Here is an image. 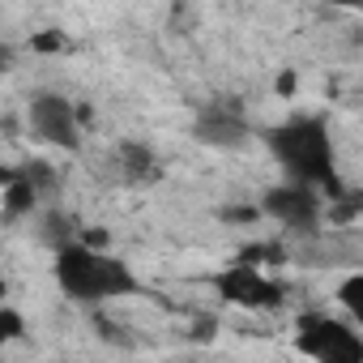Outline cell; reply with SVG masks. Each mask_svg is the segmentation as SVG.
<instances>
[{
	"label": "cell",
	"mask_w": 363,
	"mask_h": 363,
	"mask_svg": "<svg viewBox=\"0 0 363 363\" xmlns=\"http://www.w3.org/2000/svg\"><path fill=\"white\" fill-rule=\"evenodd\" d=\"M43 235H48V244H52V248H65V244H69V235H73V227H69V218H65V214H48Z\"/></svg>",
	"instance_id": "cell-11"
},
{
	"label": "cell",
	"mask_w": 363,
	"mask_h": 363,
	"mask_svg": "<svg viewBox=\"0 0 363 363\" xmlns=\"http://www.w3.org/2000/svg\"><path fill=\"white\" fill-rule=\"evenodd\" d=\"M337 299L346 303V312L363 325V274H354V278H346L342 286H337Z\"/></svg>",
	"instance_id": "cell-9"
},
{
	"label": "cell",
	"mask_w": 363,
	"mask_h": 363,
	"mask_svg": "<svg viewBox=\"0 0 363 363\" xmlns=\"http://www.w3.org/2000/svg\"><path fill=\"white\" fill-rule=\"evenodd\" d=\"M265 141H269L274 158L295 179H303V184H320L329 197H346L342 184H337V175H333V145H329V133H325L320 120H308V116L286 120V124L269 128Z\"/></svg>",
	"instance_id": "cell-1"
},
{
	"label": "cell",
	"mask_w": 363,
	"mask_h": 363,
	"mask_svg": "<svg viewBox=\"0 0 363 363\" xmlns=\"http://www.w3.org/2000/svg\"><path fill=\"white\" fill-rule=\"evenodd\" d=\"M86 244H90V248H107V231H90Z\"/></svg>",
	"instance_id": "cell-18"
},
{
	"label": "cell",
	"mask_w": 363,
	"mask_h": 363,
	"mask_svg": "<svg viewBox=\"0 0 363 363\" xmlns=\"http://www.w3.org/2000/svg\"><path fill=\"white\" fill-rule=\"evenodd\" d=\"M30 48H35V52H60V48H69V39H65L60 30H43V35L30 39Z\"/></svg>",
	"instance_id": "cell-13"
},
{
	"label": "cell",
	"mask_w": 363,
	"mask_h": 363,
	"mask_svg": "<svg viewBox=\"0 0 363 363\" xmlns=\"http://www.w3.org/2000/svg\"><path fill=\"white\" fill-rule=\"evenodd\" d=\"M56 282L77 303L107 299V265H103V257L90 244H65V248H56Z\"/></svg>",
	"instance_id": "cell-2"
},
{
	"label": "cell",
	"mask_w": 363,
	"mask_h": 363,
	"mask_svg": "<svg viewBox=\"0 0 363 363\" xmlns=\"http://www.w3.org/2000/svg\"><path fill=\"white\" fill-rule=\"evenodd\" d=\"M193 133H197V141H206V145L231 150V145H244L248 124H244V116H240V111H231V107H206V111L197 116Z\"/></svg>",
	"instance_id": "cell-7"
},
{
	"label": "cell",
	"mask_w": 363,
	"mask_h": 363,
	"mask_svg": "<svg viewBox=\"0 0 363 363\" xmlns=\"http://www.w3.org/2000/svg\"><path fill=\"white\" fill-rule=\"evenodd\" d=\"M18 175H26V179H30V184L39 189V197H43V193H56V171H52L48 162H39V158H35V162H26Z\"/></svg>",
	"instance_id": "cell-10"
},
{
	"label": "cell",
	"mask_w": 363,
	"mask_h": 363,
	"mask_svg": "<svg viewBox=\"0 0 363 363\" xmlns=\"http://www.w3.org/2000/svg\"><path fill=\"white\" fill-rule=\"evenodd\" d=\"M26 333V325H22V316L13 312V308H0V337L5 342H18Z\"/></svg>",
	"instance_id": "cell-12"
},
{
	"label": "cell",
	"mask_w": 363,
	"mask_h": 363,
	"mask_svg": "<svg viewBox=\"0 0 363 363\" xmlns=\"http://www.w3.org/2000/svg\"><path fill=\"white\" fill-rule=\"evenodd\" d=\"M316 184H286V189H274V193H265V201H261V210L265 214H274L282 227H291V231H312L316 227V218H320V201H316V193H312Z\"/></svg>",
	"instance_id": "cell-5"
},
{
	"label": "cell",
	"mask_w": 363,
	"mask_h": 363,
	"mask_svg": "<svg viewBox=\"0 0 363 363\" xmlns=\"http://www.w3.org/2000/svg\"><path fill=\"white\" fill-rule=\"evenodd\" d=\"M30 128L48 145H60V150H77L82 145V137H77V111L60 94H39L30 103Z\"/></svg>",
	"instance_id": "cell-4"
},
{
	"label": "cell",
	"mask_w": 363,
	"mask_h": 363,
	"mask_svg": "<svg viewBox=\"0 0 363 363\" xmlns=\"http://www.w3.org/2000/svg\"><path fill=\"white\" fill-rule=\"evenodd\" d=\"M295 346L312 359H325V363H363V342L354 337V329L325 320V316H303Z\"/></svg>",
	"instance_id": "cell-3"
},
{
	"label": "cell",
	"mask_w": 363,
	"mask_h": 363,
	"mask_svg": "<svg viewBox=\"0 0 363 363\" xmlns=\"http://www.w3.org/2000/svg\"><path fill=\"white\" fill-rule=\"evenodd\" d=\"M223 218H227V223H252V218H257V210H244V206H240V210H227Z\"/></svg>",
	"instance_id": "cell-16"
},
{
	"label": "cell",
	"mask_w": 363,
	"mask_h": 363,
	"mask_svg": "<svg viewBox=\"0 0 363 363\" xmlns=\"http://www.w3.org/2000/svg\"><path fill=\"white\" fill-rule=\"evenodd\" d=\"M214 286H218V295H223L227 303H240V308H274V303L282 299V291L269 286L248 261H235L231 269H223V274L214 278Z\"/></svg>",
	"instance_id": "cell-6"
},
{
	"label": "cell",
	"mask_w": 363,
	"mask_h": 363,
	"mask_svg": "<svg viewBox=\"0 0 363 363\" xmlns=\"http://www.w3.org/2000/svg\"><path fill=\"white\" fill-rule=\"evenodd\" d=\"M278 94H282V99L295 94V73H278Z\"/></svg>",
	"instance_id": "cell-15"
},
{
	"label": "cell",
	"mask_w": 363,
	"mask_h": 363,
	"mask_svg": "<svg viewBox=\"0 0 363 363\" xmlns=\"http://www.w3.org/2000/svg\"><path fill=\"white\" fill-rule=\"evenodd\" d=\"M35 201H39V189L30 184V179L18 175V171H5V218H22V214H30Z\"/></svg>",
	"instance_id": "cell-8"
},
{
	"label": "cell",
	"mask_w": 363,
	"mask_h": 363,
	"mask_svg": "<svg viewBox=\"0 0 363 363\" xmlns=\"http://www.w3.org/2000/svg\"><path fill=\"white\" fill-rule=\"evenodd\" d=\"M124 158H128V171L137 175V171H150V150H141V145H124Z\"/></svg>",
	"instance_id": "cell-14"
},
{
	"label": "cell",
	"mask_w": 363,
	"mask_h": 363,
	"mask_svg": "<svg viewBox=\"0 0 363 363\" xmlns=\"http://www.w3.org/2000/svg\"><path fill=\"white\" fill-rule=\"evenodd\" d=\"M193 337H197V342H201V337L210 342V337H214V320H197V329H193Z\"/></svg>",
	"instance_id": "cell-17"
}]
</instances>
